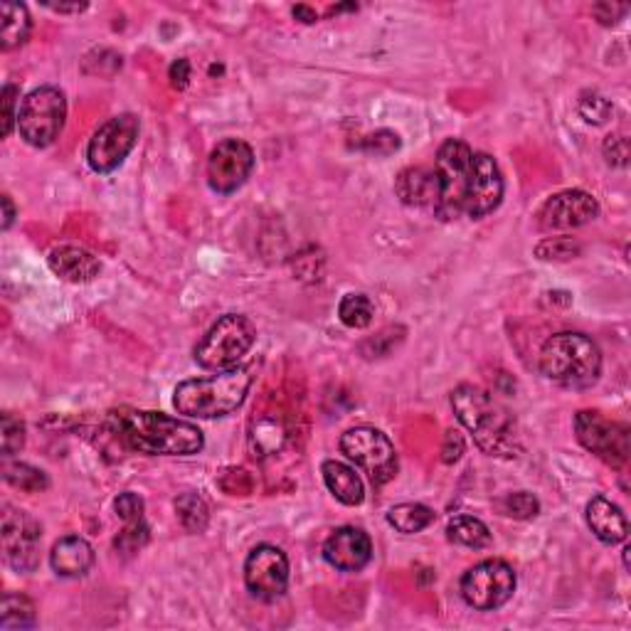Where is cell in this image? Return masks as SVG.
Returning <instances> with one entry per match:
<instances>
[{
  "instance_id": "6da1fadb",
  "label": "cell",
  "mask_w": 631,
  "mask_h": 631,
  "mask_svg": "<svg viewBox=\"0 0 631 631\" xmlns=\"http://www.w3.org/2000/svg\"><path fill=\"white\" fill-rule=\"evenodd\" d=\"M121 442L141 454L190 456L203 452L205 437L193 422L168 417L163 412H119L114 417Z\"/></svg>"
},
{
  "instance_id": "7a4b0ae2",
  "label": "cell",
  "mask_w": 631,
  "mask_h": 631,
  "mask_svg": "<svg viewBox=\"0 0 631 631\" xmlns=\"http://www.w3.org/2000/svg\"><path fill=\"white\" fill-rule=\"evenodd\" d=\"M452 407L456 420L464 424L481 452L489 456H516L518 454V434L516 424L506 407L474 385H459L452 392Z\"/></svg>"
},
{
  "instance_id": "3957f363",
  "label": "cell",
  "mask_w": 631,
  "mask_h": 631,
  "mask_svg": "<svg viewBox=\"0 0 631 631\" xmlns=\"http://www.w3.org/2000/svg\"><path fill=\"white\" fill-rule=\"evenodd\" d=\"M252 387V370L245 365L222 370L210 378L183 380L173 392V407L193 420H215L240 410Z\"/></svg>"
},
{
  "instance_id": "277c9868",
  "label": "cell",
  "mask_w": 631,
  "mask_h": 631,
  "mask_svg": "<svg viewBox=\"0 0 631 631\" xmlns=\"http://www.w3.org/2000/svg\"><path fill=\"white\" fill-rule=\"evenodd\" d=\"M540 370L570 390H587L602 375V351L585 333H555L540 348Z\"/></svg>"
},
{
  "instance_id": "5b68a950",
  "label": "cell",
  "mask_w": 631,
  "mask_h": 631,
  "mask_svg": "<svg viewBox=\"0 0 631 631\" xmlns=\"http://www.w3.org/2000/svg\"><path fill=\"white\" fill-rule=\"evenodd\" d=\"M254 341H257V328L247 316L225 314L212 323L203 341L195 346L193 358L200 368L222 373V370L237 368L240 360L252 351Z\"/></svg>"
},
{
  "instance_id": "8992f818",
  "label": "cell",
  "mask_w": 631,
  "mask_h": 631,
  "mask_svg": "<svg viewBox=\"0 0 631 631\" xmlns=\"http://www.w3.org/2000/svg\"><path fill=\"white\" fill-rule=\"evenodd\" d=\"M67 121V99L57 87H37L18 109V131L33 148H47L60 139Z\"/></svg>"
},
{
  "instance_id": "52a82bcc",
  "label": "cell",
  "mask_w": 631,
  "mask_h": 631,
  "mask_svg": "<svg viewBox=\"0 0 631 631\" xmlns=\"http://www.w3.org/2000/svg\"><path fill=\"white\" fill-rule=\"evenodd\" d=\"M471 161H474V151L469 143L459 139H449L442 143L437 153V173L439 180V198L434 205V215L439 220H456L464 212L466 188H469L471 178Z\"/></svg>"
},
{
  "instance_id": "ba28073f",
  "label": "cell",
  "mask_w": 631,
  "mask_h": 631,
  "mask_svg": "<svg viewBox=\"0 0 631 631\" xmlns=\"http://www.w3.org/2000/svg\"><path fill=\"white\" fill-rule=\"evenodd\" d=\"M518 585L516 570L506 560H484L464 572L461 577V597L471 609L493 612L513 597Z\"/></svg>"
},
{
  "instance_id": "9c48e42d",
  "label": "cell",
  "mask_w": 631,
  "mask_h": 631,
  "mask_svg": "<svg viewBox=\"0 0 631 631\" xmlns=\"http://www.w3.org/2000/svg\"><path fill=\"white\" fill-rule=\"evenodd\" d=\"M341 452L368 474L373 486L395 479L397 452L387 434L373 427H353L341 437Z\"/></svg>"
},
{
  "instance_id": "30bf717a",
  "label": "cell",
  "mask_w": 631,
  "mask_h": 631,
  "mask_svg": "<svg viewBox=\"0 0 631 631\" xmlns=\"http://www.w3.org/2000/svg\"><path fill=\"white\" fill-rule=\"evenodd\" d=\"M141 124L134 114H119L94 131L87 146V161L94 173H111L126 161L139 141Z\"/></svg>"
},
{
  "instance_id": "8fae6325",
  "label": "cell",
  "mask_w": 631,
  "mask_h": 631,
  "mask_svg": "<svg viewBox=\"0 0 631 631\" xmlns=\"http://www.w3.org/2000/svg\"><path fill=\"white\" fill-rule=\"evenodd\" d=\"M575 432L582 447L604 464L622 469L629 461V427L622 422H609L599 412L582 410L575 417Z\"/></svg>"
},
{
  "instance_id": "7c38bea8",
  "label": "cell",
  "mask_w": 631,
  "mask_h": 631,
  "mask_svg": "<svg viewBox=\"0 0 631 631\" xmlns=\"http://www.w3.org/2000/svg\"><path fill=\"white\" fill-rule=\"evenodd\" d=\"M245 585L262 602L284 597L289 587V560L284 550L269 543L257 545L245 560Z\"/></svg>"
},
{
  "instance_id": "4fadbf2b",
  "label": "cell",
  "mask_w": 631,
  "mask_h": 631,
  "mask_svg": "<svg viewBox=\"0 0 631 631\" xmlns=\"http://www.w3.org/2000/svg\"><path fill=\"white\" fill-rule=\"evenodd\" d=\"M42 528L33 516L18 508H3V555L13 570L33 572L40 562Z\"/></svg>"
},
{
  "instance_id": "5bb4252c",
  "label": "cell",
  "mask_w": 631,
  "mask_h": 631,
  "mask_svg": "<svg viewBox=\"0 0 631 631\" xmlns=\"http://www.w3.org/2000/svg\"><path fill=\"white\" fill-rule=\"evenodd\" d=\"M254 171V151L247 141L225 139L208 158V183L215 193L230 195L247 183Z\"/></svg>"
},
{
  "instance_id": "9a60e30c",
  "label": "cell",
  "mask_w": 631,
  "mask_h": 631,
  "mask_svg": "<svg viewBox=\"0 0 631 631\" xmlns=\"http://www.w3.org/2000/svg\"><path fill=\"white\" fill-rule=\"evenodd\" d=\"M503 190H506V183H503V173L498 163L493 161L489 153H474L469 188H466L464 200L466 215L471 220H481V217L491 215L501 205Z\"/></svg>"
},
{
  "instance_id": "2e32d148",
  "label": "cell",
  "mask_w": 631,
  "mask_h": 631,
  "mask_svg": "<svg viewBox=\"0 0 631 631\" xmlns=\"http://www.w3.org/2000/svg\"><path fill=\"white\" fill-rule=\"evenodd\" d=\"M599 215L597 200L585 190H562L543 203L538 212V225L545 232L577 230Z\"/></svg>"
},
{
  "instance_id": "e0dca14e",
  "label": "cell",
  "mask_w": 631,
  "mask_h": 631,
  "mask_svg": "<svg viewBox=\"0 0 631 631\" xmlns=\"http://www.w3.org/2000/svg\"><path fill=\"white\" fill-rule=\"evenodd\" d=\"M323 558L341 572H360L373 560V540L365 530L343 526L333 530L323 543Z\"/></svg>"
},
{
  "instance_id": "ac0fdd59",
  "label": "cell",
  "mask_w": 631,
  "mask_h": 631,
  "mask_svg": "<svg viewBox=\"0 0 631 631\" xmlns=\"http://www.w3.org/2000/svg\"><path fill=\"white\" fill-rule=\"evenodd\" d=\"M47 264H50V269L57 277L72 281V284H87V281L97 279L99 272H102V262L89 249L74 245L52 249Z\"/></svg>"
},
{
  "instance_id": "d6986e66",
  "label": "cell",
  "mask_w": 631,
  "mask_h": 631,
  "mask_svg": "<svg viewBox=\"0 0 631 631\" xmlns=\"http://www.w3.org/2000/svg\"><path fill=\"white\" fill-rule=\"evenodd\" d=\"M587 526L604 545H619L629 538L627 516L604 496H595L587 503Z\"/></svg>"
},
{
  "instance_id": "ffe728a7",
  "label": "cell",
  "mask_w": 631,
  "mask_h": 631,
  "mask_svg": "<svg viewBox=\"0 0 631 631\" xmlns=\"http://www.w3.org/2000/svg\"><path fill=\"white\" fill-rule=\"evenodd\" d=\"M50 565L57 575L67 577V580L84 577L94 567L92 545L84 538H79V535H67V538L57 540V543L52 545Z\"/></svg>"
},
{
  "instance_id": "44dd1931",
  "label": "cell",
  "mask_w": 631,
  "mask_h": 631,
  "mask_svg": "<svg viewBox=\"0 0 631 631\" xmlns=\"http://www.w3.org/2000/svg\"><path fill=\"white\" fill-rule=\"evenodd\" d=\"M395 193L410 208H432L439 198V180L432 168H405L395 180Z\"/></svg>"
},
{
  "instance_id": "7402d4cb",
  "label": "cell",
  "mask_w": 631,
  "mask_h": 631,
  "mask_svg": "<svg viewBox=\"0 0 631 631\" xmlns=\"http://www.w3.org/2000/svg\"><path fill=\"white\" fill-rule=\"evenodd\" d=\"M321 474L323 481H326L328 491L343 503V506H360L365 498V486L363 479L355 474V469H351L348 464L343 461H323L321 466Z\"/></svg>"
},
{
  "instance_id": "603a6c76",
  "label": "cell",
  "mask_w": 631,
  "mask_h": 631,
  "mask_svg": "<svg viewBox=\"0 0 631 631\" xmlns=\"http://www.w3.org/2000/svg\"><path fill=\"white\" fill-rule=\"evenodd\" d=\"M33 20L23 3H3L0 5V45L3 50H13L28 42Z\"/></svg>"
},
{
  "instance_id": "cb8c5ba5",
  "label": "cell",
  "mask_w": 631,
  "mask_h": 631,
  "mask_svg": "<svg viewBox=\"0 0 631 631\" xmlns=\"http://www.w3.org/2000/svg\"><path fill=\"white\" fill-rule=\"evenodd\" d=\"M447 538L452 540V543L461 545V548H474V550L489 548L493 540L489 526L474 516L452 518L447 526Z\"/></svg>"
},
{
  "instance_id": "d4e9b609",
  "label": "cell",
  "mask_w": 631,
  "mask_h": 631,
  "mask_svg": "<svg viewBox=\"0 0 631 631\" xmlns=\"http://www.w3.org/2000/svg\"><path fill=\"white\" fill-rule=\"evenodd\" d=\"M434 511L432 508L422 506V503H400V506H392L387 513V523L397 530V533H422L424 528H429L434 523Z\"/></svg>"
},
{
  "instance_id": "484cf974",
  "label": "cell",
  "mask_w": 631,
  "mask_h": 631,
  "mask_svg": "<svg viewBox=\"0 0 631 631\" xmlns=\"http://www.w3.org/2000/svg\"><path fill=\"white\" fill-rule=\"evenodd\" d=\"M37 624V612L33 599L25 595H8L3 597L0 604V629H33Z\"/></svg>"
},
{
  "instance_id": "4316f807",
  "label": "cell",
  "mask_w": 631,
  "mask_h": 631,
  "mask_svg": "<svg viewBox=\"0 0 631 631\" xmlns=\"http://www.w3.org/2000/svg\"><path fill=\"white\" fill-rule=\"evenodd\" d=\"M284 439H286L284 424H281L274 415L259 417V420L252 424V434H249L252 449L259 456L277 454L279 449L284 447Z\"/></svg>"
},
{
  "instance_id": "83f0119b",
  "label": "cell",
  "mask_w": 631,
  "mask_h": 631,
  "mask_svg": "<svg viewBox=\"0 0 631 631\" xmlns=\"http://www.w3.org/2000/svg\"><path fill=\"white\" fill-rule=\"evenodd\" d=\"M176 513H178V521L183 523L185 530L190 533H203L208 528L210 521V511H208V503L198 496V493L188 491V493H180L176 498Z\"/></svg>"
},
{
  "instance_id": "f1b7e54d",
  "label": "cell",
  "mask_w": 631,
  "mask_h": 631,
  "mask_svg": "<svg viewBox=\"0 0 631 631\" xmlns=\"http://www.w3.org/2000/svg\"><path fill=\"white\" fill-rule=\"evenodd\" d=\"M375 306L365 294H346L338 304V318L348 328H368L373 323Z\"/></svg>"
},
{
  "instance_id": "f546056e",
  "label": "cell",
  "mask_w": 631,
  "mask_h": 631,
  "mask_svg": "<svg viewBox=\"0 0 631 631\" xmlns=\"http://www.w3.org/2000/svg\"><path fill=\"white\" fill-rule=\"evenodd\" d=\"M5 481L25 493H40L50 486V479H47L45 471L35 469V466L30 464H23V461H15V464L5 466Z\"/></svg>"
},
{
  "instance_id": "4dcf8cb0",
  "label": "cell",
  "mask_w": 631,
  "mask_h": 631,
  "mask_svg": "<svg viewBox=\"0 0 631 631\" xmlns=\"http://www.w3.org/2000/svg\"><path fill=\"white\" fill-rule=\"evenodd\" d=\"M496 508L501 511V516L516 518V521H530L540 513V501L528 491H513L506 493L503 498H498Z\"/></svg>"
},
{
  "instance_id": "1f68e13d",
  "label": "cell",
  "mask_w": 631,
  "mask_h": 631,
  "mask_svg": "<svg viewBox=\"0 0 631 631\" xmlns=\"http://www.w3.org/2000/svg\"><path fill=\"white\" fill-rule=\"evenodd\" d=\"M577 111H580L582 119L592 126H602L612 119V102L607 97H602L599 92H582L580 102H577Z\"/></svg>"
},
{
  "instance_id": "d6a6232c",
  "label": "cell",
  "mask_w": 631,
  "mask_h": 631,
  "mask_svg": "<svg viewBox=\"0 0 631 631\" xmlns=\"http://www.w3.org/2000/svg\"><path fill=\"white\" fill-rule=\"evenodd\" d=\"M148 538H151V528L146 526V521L126 523L124 530L116 535L114 548L119 550L121 555H134V553H139V550L146 548Z\"/></svg>"
},
{
  "instance_id": "836d02e7",
  "label": "cell",
  "mask_w": 631,
  "mask_h": 631,
  "mask_svg": "<svg viewBox=\"0 0 631 631\" xmlns=\"http://www.w3.org/2000/svg\"><path fill=\"white\" fill-rule=\"evenodd\" d=\"M0 444H3L5 459L18 454L25 444V424L18 417L10 415V412L0 417Z\"/></svg>"
},
{
  "instance_id": "e575fe53",
  "label": "cell",
  "mask_w": 631,
  "mask_h": 631,
  "mask_svg": "<svg viewBox=\"0 0 631 631\" xmlns=\"http://www.w3.org/2000/svg\"><path fill=\"white\" fill-rule=\"evenodd\" d=\"M535 254L545 262H565L580 254V245L572 242L570 237H553V240H543L535 247Z\"/></svg>"
},
{
  "instance_id": "d590c367",
  "label": "cell",
  "mask_w": 631,
  "mask_h": 631,
  "mask_svg": "<svg viewBox=\"0 0 631 631\" xmlns=\"http://www.w3.org/2000/svg\"><path fill=\"white\" fill-rule=\"evenodd\" d=\"M114 511L124 523H136V521H143L146 503H143L141 496L126 491V493H119V498L114 501Z\"/></svg>"
},
{
  "instance_id": "8d00e7d4",
  "label": "cell",
  "mask_w": 631,
  "mask_h": 631,
  "mask_svg": "<svg viewBox=\"0 0 631 631\" xmlns=\"http://www.w3.org/2000/svg\"><path fill=\"white\" fill-rule=\"evenodd\" d=\"M602 153L609 166L624 168L629 163V139L624 134H609L602 143Z\"/></svg>"
},
{
  "instance_id": "74e56055",
  "label": "cell",
  "mask_w": 631,
  "mask_h": 631,
  "mask_svg": "<svg viewBox=\"0 0 631 631\" xmlns=\"http://www.w3.org/2000/svg\"><path fill=\"white\" fill-rule=\"evenodd\" d=\"M397 148H400V136H397L395 131L387 129L375 131L373 136H368V139L363 141V151L375 153V156H390Z\"/></svg>"
},
{
  "instance_id": "f35d334b",
  "label": "cell",
  "mask_w": 631,
  "mask_h": 631,
  "mask_svg": "<svg viewBox=\"0 0 631 631\" xmlns=\"http://www.w3.org/2000/svg\"><path fill=\"white\" fill-rule=\"evenodd\" d=\"M18 97H20V89L15 84H5L3 89V139H8L13 134V129L18 126Z\"/></svg>"
},
{
  "instance_id": "ab89813d",
  "label": "cell",
  "mask_w": 631,
  "mask_h": 631,
  "mask_svg": "<svg viewBox=\"0 0 631 631\" xmlns=\"http://www.w3.org/2000/svg\"><path fill=\"white\" fill-rule=\"evenodd\" d=\"M629 13L627 3H597L592 5V15L597 18L599 25L609 28V25H617L619 20H624V15Z\"/></svg>"
},
{
  "instance_id": "60d3db41",
  "label": "cell",
  "mask_w": 631,
  "mask_h": 631,
  "mask_svg": "<svg viewBox=\"0 0 631 631\" xmlns=\"http://www.w3.org/2000/svg\"><path fill=\"white\" fill-rule=\"evenodd\" d=\"M461 454H464V437H461V432H456V429H449V432L444 434L442 461L444 464H456V461L461 459Z\"/></svg>"
},
{
  "instance_id": "b9f144b4",
  "label": "cell",
  "mask_w": 631,
  "mask_h": 631,
  "mask_svg": "<svg viewBox=\"0 0 631 631\" xmlns=\"http://www.w3.org/2000/svg\"><path fill=\"white\" fill-rule=\"evenodd\" d=\"M188 79H190V62L188 60H178L171 65V82L176 89H185L188 87Z\"/></svg>"
},
{
  "instance_id": "7bdbcfd3",
  "label": "cell",
  "mask_w": 631,
  "mask_h": 631,
  "mask_svg": "<svg viewBox=\"0 0 631 631\" xmlns=\"http://www.w3.org/2000/svg\"><path fill=\"white\" fill-rule=\"evenodd\" d=\"M0 203H3V230H10V225H13L15 220V205L13 200H10V195H3Z\"/></svg>"
},
{
  "instance_id": "ee69618b",
  "label": "cell",
  "mask_w": 631,
  "mask_h": 631,
  "mask_svg": "<svg viewBox=\"0 0 631 631\" xmlns=\"http://www.w3.org/2000/svg\"><path fill=\"white\" fill-rule=\"evenodd\" d=\"M47 8L55 13H82L87 10V3H47Z\"/></svg>"
},
{
  "instance_id": "f6af8a7d",
  "label": "cell",
  "mask_w": 631,
  "mask_h": 631,
  "mask_svg": "<svg viewBox=\"0 0 631 631\" xmlns=\"http://www.w3.org/2000/svg\"><path fill=\"white\" fill-rule=\"evenodd\" d=\"M294 18L301 20V23H316L318 15H316V10L309 8V5H296Z\"/></svg>"
}]
</instances>
